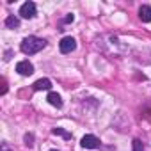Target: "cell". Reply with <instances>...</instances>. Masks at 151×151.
<instances>
[{"mask_svg":"<svg viewBox=\"0 0 151 151\" xmlns=\"http://www.w3.org/2000/svg\"><path fill=\"white\" fill-rule=\"evenodd\" d=\"M46 46V41L45 39H41V37H36V36H29V37H25L23 41H22V52L25 53V55H34V53H37V52H41L43 48Z\"/></svg>","mask_w":151,"mask_h":151,"instance_id":"6da1fadb","label":"cell"},{"mask_svg":"<svg viewBox=\"0 0 151 151\" xmlns=\"http://www.w3.org/2000/svg\"><path fill=\"white\" fill-rule=\"evenodd\" d=\"M75 48H77V41H75L71 36L62 37V39H60V43H59V50H60L62 53H71Z\"/></svg>","mask_w":151,"mask_h":151,"instance_id":"7a4b0ae2","label":"cell"},{"mask_svg":"<svg viewBox=\"0 0 151 151\" xmlns=\"http://www.w3.org/2000/svg\"><path fill=\"white\" fill-rule=\"evenodd\" d=\"M20 16L25 18V20H30L36 16V4L34 2H25L22 7H20Z\"/></svg>","mask_w":151,"mask_h":151,"instance_id":"3957f363","label":"cell"},{"mask_svg":"<svg viewBox=\"0 0 151 151\" xmlns=\"http://www.w3.org/2000/svg\"><path fill=\"white\" fill-rule=\"evenodd\" d=\"M16 71L22 75V77H30V75L34 73V66H32V62H29V60H20V62L16 64Z\"/></svg>","mask_w":151,"mask_h":151,"instance_id":"277c9868","label":"cell"},{"mask_svg":"<svg viewBox=\"0 0 151 151\" xmlns=\"http://www.w3.org/2000/svg\"><path fill=\"white\" fill-rule=\"evenodd\" d=\"M80 144L86 149H96V147H100V139L94 137V135H84L82 140H80Z\"/></svg>","mask_w":151,"mask_h":151,"instance_id":"5b68a950","label":"cell"},{"mask_svg":"<svg viewBox=\"0 0 151 151\" xmlns=\"http://www.w3.org/2000/svg\"><path fill=\"white\" fill-rule=\"evenodd\" d=\"M139 18H140L144 23H149V22H151V7H149V6H140V9H139Z\"/></svg>","mask_w":151,"mask_h":151,"instance_id":"8992f818","label":"cell"},{"mask_svg":"<svg viewBox=\"0 0 151 151\" xmlns=\"http://www.w3.org/2000/svg\"><path fill=\"white\" fill-rule=\"evenodd\" d=\"M50 87H52V82L48 78H41L34 84V91H48Z\"/></svg>","mask_w":151,"mask_h":151,"instance_id":"52a82bcc","label":"cell"},{"mask_svg":"<svg viewBox=\"0 0 151 151\" xmlns=\"http://www.w3.org/2000/svg\"><path fill=\"white\" fill-rule=\"evenodd\" d=\"M46 100H48L50 105H53V107H57V109L62 107V100H60V96H59L57 93H50V94L46 96Z\"/></svg>","mask_w":151,"mask_h":151,"instance_id":"ba28073f","label":"cell"},{"mask_svg":"<svg viewBox=\"0 0 151 151\" xmlns=\"http://www.w3.org/2000/svg\"><path fill=\"white\" fill-rule=\"evenodd\" d=\"M6 27H7V29H18V27H20V20H18V16L9 14V16L6 18Z\"/></svg>","mask_w":151,"mask_h":151,"instance_id":"9c48e42d","label":"cell"},{"mask_svg":"<svg viewBox=\"0 0 151 151\" xmlns=\"http://www.w3.org/2000/svg\"><path fill=\"white\" fill-rule=\"evenodd\" d=\"M52 133H53V135H59V137H64V139H71V133H69V132H66V130H62V128H59V126H57V128H53V130H52Z\"/></svg>","mask_w":151,"mask_h":151,"instance_id":"30bf717a","label":"cell"},{"mask_svg":"<svg viewBox=\"0 0 151 151\" xmlns=\"http://www.w3.org/2000/svg\"><path fill=\"white\" fill-rule=\"evenodd\" d=\"M23 140H25V146H27V147H32V146H34V135H32V133H25Z\"/></svg>","mask_w":151,"mask_h":151,"instance_id":"8fae6325","label":"cell"},{"mask_svg":"<svg viewBox=\"0 0 151 151\" xmlns=\"http://www.w3.org/2000/svg\"><path fill=\"white\" fill-rule=\"evenodd\" d=\"M132 146H133V151H144V144H142V140H139V139H133Z\"/></svg>","mask_w":151,"mask_h":151,"instance_id":"7c38bea8","label":"cell"},{"mask_svg":"<svg viewBox=\"0 0 151 151\" xmlns=\"http://www.w3.org/2000/svg\"><path fill=\"white\" fill-rule=\"evenodd\" d=\"M7 93V84H6V80L2 78V91H0V94H6Z\"/></svg>","mask_w":151,"mask_h":151,"instance_id":"4fadbf2b","label":"cell"},{"mask_svg":"<svg viewBox=\"0 0 151 151\" xmlns=\"http://www.w3.org/2000/svg\"><path fill=\"white\" fill-rule=\"evenodd\" d=\"M73 20H75V16H73V14H69V16H66V20H64V22H66V23H69V22H73Z\"/></svg>","mask_w":151,"mask_h":151,"instance_id":"5bb4252c","label":"cell"},{"mask_svg":"<svg viewBox=\"0 0 151 151\" xmlns=\"http://www.w3.org/2000/svg\"><path fill=\"white\" fill-rule=\"evenodd\" d=\"M0 146H2V151H11V149L7 147V144H6V142H2V144H0Z\"/></svg>","mask_w":151,"mask_h":151,"instance_id":"9a60e30c","label":"cell"},{"mask_svg":"<svg viewBox=\"0 0 151 151\" xmlns=\"http://www.w3.org/2000/svg\"><path fill=\"white\" fill-rule=\"evenodd\" d=\"M4 59H6V60H9V59H11V52H6V57H4Z\"/></svg>","mask_w":151,"mask_h":151,"instance_id":"2e32d148","label":"cell"},{"mask_svg":"<svg viewBox=\"0 0 151 151\" xmlns=\"http://www.w3.org/2000/svg\"><path fill=\"white\" fill-rule=\"evenodd\" d=\"M50 151H57V149H50Z\"/></svg>","mask_w":151,"mask_h":151,"instance_id":"e0dca14e","label":"cell"}]
</instances>
